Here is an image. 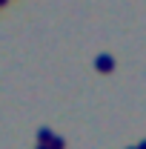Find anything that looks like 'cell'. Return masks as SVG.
Listing matches in <instances>:
<instances>
[{
	"label": "cell",
	"instance_id": "obj_1",
	"mask_svg": "<svg viewBox=\"0 0 146 149\" xmlns=\"http://www.w3.org/2000/svg\"><path fill=\"white\" fill-rule=\"evenodd\" d=\"M97 69H112V60L109 57H97Z\"/></svg>",
	"mask_w": 146,
	"mask_h": 149
},
{
	"label": "cell",
	"instance_id": "obj_2",
	"mask_svg": "<svg viewBox=\"0 0 146 149\" xmlns=\"http://www.w3.org/2000/svg\"><path fill=\"white\" fill-rule=\"evenodd\" d=\"M140 149H146V143H143V146H140Z\"/></svg>",
	"mask_w": 146,
	"mask_h": 149
}]
</instances>
